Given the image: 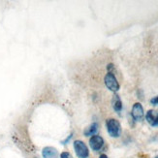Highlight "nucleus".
<instances>
[{
    "label": "nucleus",
    "mask_w": 158,
    "mask_h": 158,
    "mask_svg": "<svg viewBox=\"0 0 158 158\" xmlns=\"http://www.w3.org/2000/svg\"><path fill=\"white\" fill-rule=\"evenodd\" d=\"M107 131L112 138H119L121 135V125L118 120L114 118H109L106 122Z\"/></svg>",
    "instance_id": "1"
},
{
    "label": "nucleus",
    "mask_w": 158,
    "mask_h": 158,
    "mask_svg": "<svg viewBox=\"0 0 158 158\" xmlns=\"http://www.w3.org/2000/svg\"><path fill=\"white\" fill-rule=\"evenodd\" d=\"M74 149L79 158H88V156H89L88 148L82 141H80V140L75 141L74 142Z\"/></svg>",
    "instance_id": "2"
},
{
    "label": "nucleus",
    "mask_w": 158,
    "mask_h": 158,
    "mask_svg": "<svg viewBox=\"0 0 158 158\" xmlns=\"http://www.w3.org/2000/svg\"><path fill=\"white\" fill-rule=\"evenodd\" d=\"M105 85L108 87V89H110L113 92H116L119 90V84L118 80H116L115 76L112 73V72H108V74L105 76L104 79Z\"/></svg>",
    "instance_id": "3"
},
{
    "label": "nucleus",
    "mask_w": 158,
    "mask_h": 158,
    "mask_svg": "<svg viewBox=\"0 0 158 158\" xmlns=\"http://www.w3.org/2000/svg\"><path fill=\"white\" fill-rule=\"evenodd\" d=\"M89 147L94 152H99V150L104 147V139L99 135H94L89 139Z\"/></svg>",
    "instance_id": "4"
},
{
    "label": "nucleus",
    "mask_w": 158,
    "mask_h": 158,
    "mask_svg": "<svg viewBox=\"0 0 158 158\" xmlns=\"http://www.w3.org/2000/svg\"><path fill=\"white\" fill-rule=\"evenodd\" d=\"M131 115L135 121H142L143 116H145V113H143V108L141 103H135L132 108Z\"/></svg>",
    "instance_id": "5"
},
{
    "label": "nucleus",
    "mask_w": 158,
    "mask_h": 158,
    "mask_svg": "<svg viewBox=\"0 0 158 158\" xmlns=\"http://www.w3.org/2000/svg\"><path fill=\"white\" fill-rule=\"evenodd\" d=\"M146 119L153 127L158 126V112L155 110H149L146 114Z\"/></svg>",
    "instance_id": "6"
},
{
    "label": "nucleus",
    "mask_w": 158,
    "mask_h": 158,
    "mask_svg": "<svg viewBox=\"0 0 158 158\" xmlns=\"http://www.w3.org/2000/svg\"><path fill=\"white\" fill-rule=\"evenodd\" d=\"M42 156L44 158H58L59 153L57 149L53 147H46L42 150Z\"/></svg>",
    "instance_id": "7"
},
{
    "label": "nucleus",
    "mask_w": 158,
    "mask_h": 158,
    "mask_svg": "<svg viewBox=\"0 0 158 158\" xmlns=\"http://www.w3.org/2000/svg\"><path fill=\"white\" fill-rule=\"evenodd\" d=\"M112 106L114 108V110L116 113H120L121 110H122V102L120 97L118 94H114L113 96V99H112Z\"/></svg>",
    "instance_id": "8"
},
{
    "label": "nucleus",
    "mask_w": 158,
    "mask_h": 158,
    "mask_svg": "<svg viewBox=\"0 0 158 158\" xmlns=\"http://www.w3.org/2000/svg\"><path fill=\"white\" fill-rule=\"evenodd\" d=\"M97 132H98V124L96 122H93L92 124H90L87 128H85L84 134L85 137H89V136L92 137V136L96 135Z\"/></svg>",
    "instance_id": "9"
},
{
    "label": "nucleus",
    "mask_w": 158,
    "mask_h": 158,
    "mask_svg": "<svg viewBox=\"0 0 158 158\" xmlns=\"http://www.w3.org/2000/svg\"><path fill=\"white\" fill-rule=\"evenodd\" d=\"M60 158H73V156L69 152H62L60 154Z\"/></svg>",
    "instance_id": "10"
},
{
    "label": "nucleus",
    "mask_w": 158,
    "mask_h": 158,
    "mask_svg": "<svg viewBox=\"0 0 158 158\" xmlns=\"http://www.w3.org/2000/svg\"><path fill=\"white\" fill-rule=\"evenodd\" d=\"M150 103H152V105H157L158 106V96H156V97L152 98V100H150Z\"/></svg>",
    "instance_id": "11"
},
{
    "label": "nucleus",
    "mask_w": 158,
    "mask_h": 158,
    "mask_svg": "<svg viewBox=\"0 0 158 158\" xmlns=\"http://www.w3.org/2000/svg\"><path fill=\"white\" fill-rule=\"evenodd\" d=\"M71 138H72V134H71V135L69 136V138H68V139H65V140H64V141L62 142V145H66V143H67L68 142L70 141V139H71Z\"/></svg>",
    "instance_id": "12"
},
{
    "label": "nucleus",
    "mask_w": 158,
    "mask_h": 158,
    "mask_svg": "<svg viewBox=\"0 0 158 158\" xmlns=\"http://www.w3.org/2000/svg\"><path fill=\"white\" fill-rule=\"evenodd\" d=\"M107 68H108V71L110 72V70H112V69H114V65H113V64H109Z\"/></svg>",
    "instance_id": "13"
},
{
    "label": "nucleus",
    "mask_w": 158,
    "mask_h": 158,
    "mask_svg": "<svg viewBox=\"0 0 158 158\" xmlns=\"http://www.w3.org/2000/svg\"><path fill=\"white\" fill-rule=\"evenodd\" d=\"M99 158H108V156H107L106 154H101V155L99 156Z\"/></svg>",
    "instance_id": "14"
},
{
    "label": "nucleus",
    "mask_w": 158,
    "mask_h": 158,
    "mask_svg": "<svg viewBox=\"0 0 158 158\" xmlns=\"http://www.w3.org/2000/svg\"><path fill=\"white\" fill-rule=\"evenodd\" d=\"M154 158H158V156H155V157H154Z\"/></svg>",
    "instance_id": "15"
}]
</instances>
